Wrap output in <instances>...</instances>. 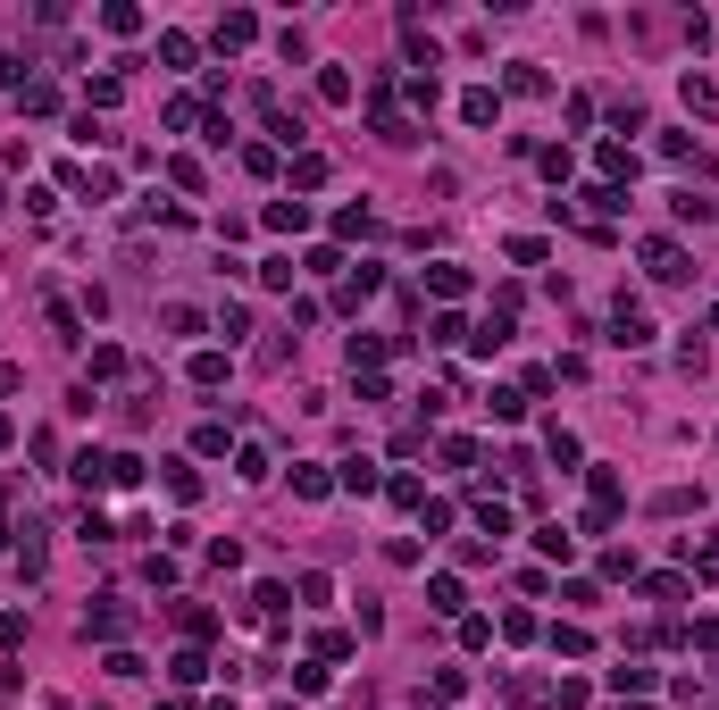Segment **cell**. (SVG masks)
Instances as JSON below:
<instances>
[{
  "label": "cell",
  "mask_w": 719,
  "mask_h": 710,
  "mask_svg": "<svg viewBox=\"0 0 719 710\" xmlns=\"http://www.w3.org/2000/svg\"><path fill=\"white\" fill-rule=\"evenodd\" d=\"M611 343H628V351H636V343H653V318H644L636 301H619V326H611Z\"/></svg>",
  "instance_id": "6da1fadb"
},
{
  "label": "cell",
  "mask_w": 719,
  "mask_h": 710,
  "mask_svg": "<svg viewBox=\"0 0 719 710\" xmlns=\"http://www.w3.org/2000/svg\"><path fill=\"white\" fill-rule=\"evenodd\" d=\"M644 268H653L661 284H678V276H686V251H678V243H644Z\"/></svg>",
  "instance_id": "7a4b0ae2"
},
{
  "label": "cell",
  "mask_w": 719,
  "mask_h": 710,
  "mask_svg": "<svg viewBox=\"0 0 719 710\" xmlns=\"http://www.w3.org/2000/svg\"><path fill=\"white\" fill-rule=\"evenodd\" d=\"M134 619H126V610L118 602H101V610H92V619H84V635H101V644H118V635H126Z\"/></svg>",
  "instance_id": "3957f363"
},
{
  "label": "cell",
  "mask_w": 719,
  "mask_h": 710,
  "mask_svg": "<svg viewBox=\"0 0 719 710\" xmlns=\"http://www.w3.org/2000/svg\"><path fill=\"white\" fill-rule=\"evenodd\" d=\"M268 226H276V234H301V226H310V209H301V201H268Z\"/></svg>",
  "instance_id": "277c9868"
},
{
  "label": "cell",
  "mask_w": 719,
  "mask_h": 710,
  "mask_svg": "<svg viewBox=\"0 0 719 710\" xmlns=\"http://www.w3.org/2000/svg\"><path fill=\"white\" fill-rule=\"evenodd\" d=\"M494 109H502L494 92H460V117H469V126H494Z\"/></svg>",
  "instance_id": "5b68a950"
},
{
  "label": "cell",
  "mask_w": 719,
  "mask_h": 710,
  "mask_svg": "<svg viewBox=\"0 0 719 710\" xmlns=\"http://www.w3.org/2000/svg\"><path fill=\"white\" fill-rule=\"evenodd\" d=\"M193 385H226V351H193Z\"/></svg>",
  "instance_id": "8992f818"
},
{
  "label": "cell",
  "mask_w": 719,
  "mask_h": 710,
  "mask_svg": "<svg viewBox=\"0 0 719 710\" xmlns=\"http://www.w3.org/2000/svg\"><path fill=\"white\" fill-rule=\"evenodd\" d=\"M251 34H260V26H251V17L235 9V17H226V26H218V51H243V42H251Z\"/></svg>",
  "instance_id": "52a82bcc"
},
{
  "label": "cell",
  "mask_w": 719,
  "mask_h": 710,
  "mask_svg": "<svg viewBox=\"0 0 719 710\" xmlns=\"http://www.w3.org/2000/svg\"><path fill=\"white\" fill-rule=\"evenodd\" d=\"M235 477H243V485L268 477V452H260V443H243V452H235Z\"/></svg>",
  "instance_id": "ba28073f"
},
{
  "label": "cell",
  "mask_w": 719,
  "mask_h": 710,
  "mask_svg": "<svg viewBox=\"0 0 719 710\" xmlns=\"http://www.w3.org/2000/svg\"><path fill=\"white\" fill-rule=\"evenodd\" d=\"M594 159H602V176H636V159H628V142H602Z\"/></svg>",
  "instance_id": "9c48e42d"
},
{
  "label": "cell",
  "mask_w": 719,
  "mask_h": 710,
  "mask_svg": "<svg viewBox=\"0 0 719 710\" xmlns=\"http://www.w3.org/2000/svg\"><path fill=\"white\" fill-rule=\"evenodd\" d=\"M293 276H301V268H293V259H285V251H276V259H260V284H276V293H285V284H293Z\"/></svg>",
  "instance_id": "30bf717a"
},
{
  "label": "cell",
  "mask_w": 719,
  "mask_h": 710,
  "mask_svg": "<svg viewBox=\"0 0 719 710\" xmlns=\"http://www.w3.org/2000/svg\"><path fill=\"white\" fill-rule=\"evenodd\" d=\"M427 284H435V293L452 301V293H469V268H427Z\"/></svg>",
  "instance_id": "8fae6325"
},
{
  "label": "cell",
  "mask_w": 719,
  "mask_h": 710,
  "mask_svg": "<svg viewBox=\"0 0 719 710\" xmlns=\"http://www.w3.org/2000/svg\"><path fill=\"white\" fill-rule=\"evenodd\" d=\"M694 502H703V493H686V485H669V493H661V502H653V510H661V518H686Z\"/></svg>",
  "instance_id": "7c38bea8"
},
{
  "label": "cell",
  "mask_w": 719,
  "mask_h": 710,
  "mask_svg": "<svg viewBox=\"0 0 719 710\" xmlns=\"http://www.w3.org/2000/svg\"><path fill=\"white\" fill-rule=\"evenodd\" d=\"M168 493H176V502H193V493H201V477H193L184 460H168Z\"/></svg>",
  "instance_id": "4fadbf2b"
},
{
  "label": "cell",
  "mask_w": 719,
  "mask_h": 710,
  "mask_svg": "<svg viewBox=\"0 0 719 710\" xmlns=\"http://www.w3.org/2000/svg\"><path fill=\"white\" fill-rule=\"evenodd\" d=\"M686 109H694V117H711V109H719V92H711L703 76H686Z\"/></svg>",
  "instance_id": "5bb4252c"
},
{
  "label": "cell",
  "mask_w": 719,
  "mask_h": 710,
  "mask_svg": "<svg viewBox=\"0 0 719 710\" xmlns=\"http://www.w3.org/2000/svg\"><path fill=\"white\" fill-rule=\"evenodd\" d=\"M9 493H17V485H9V477H0V543H9Z\"/></svg>",
  "instance_id": "9a60e30c"
},
{
  "label": "cell",
  "mask_w": 719,
  "mask_h": 710,
  "mask_svg": "<svg viewBox=\"0 0 719 710\" xmlns=\"http://www.w3.org/2000/svg\"><path fill=\"white\" fill-rule=\"evenodd\" d=\"M9 443H17V418H9V410H0V452H9Z\"/></svg>",
  "instance_id": "2e32d148"
},
{
  "label": "cell",
  "mask_w": 719,
  "mask_h": 710,
  "mask_svg": "<svg viewBox=\"0 0 719 710\" xmlns=\"http://www.w3.org/2000/svg\"><path fill=\"white\" fill-rule=\"evenodd\" d=\"M711 326H719V310H711Z\"/></svg>",
  "instance_id": "e0dca14e"
},
{
  "label": "cell",
  "mask_w": 719,
  "mask_h": 710,
  "mask_svg": "<svg viewBox=\"0 0 719 710\" xmlns=\"http://www.w3.org/2000/svg\"><path fill=\"white\" fill-rule=\"evenodd\" d=\"M168 710H176V702H168Z\"/></svg>",
  "instance_id": "ac0fdd59"
}]
</instances>
